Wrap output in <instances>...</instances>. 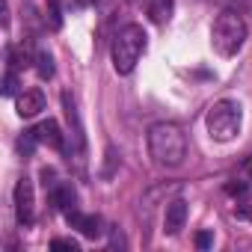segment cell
<instances>
[{
	"label": "cell",
	"instance_id": "cell-1",
	"mask_svg": "<svg viewBox=\"0 0 252 252\" xmlns=\"http://www.w3.org/2000/svg\"><path fill=\"white\" fill-rule=\"evenodd\" d=\"M149 155L160 169H178L187 158V134L175 122H158L149 128Z\"/></svg>",
	"mask_w": 252,
	"mask_h": 252
},
{
	"label": "cell",
	"instance_id": "cell-2",
	"mask_svg": "<svg viewBox=\"0 0 252 252\" xmlns=\"http://www.w3.org/2000/svg\"><path fill=\"white\" fill-rule=\"evenodd\" d=\"M205 125H208L211 140L231 143L240 134V128H243V107L234 98H220V101L211 104V110L205 116Z\"/></svg>",
	"mask_w": 252,
	"mask_h": 252
},
{
	"label": "cell",
	"instance_id": "cell-3",
	"mask_svg": "<svg viewBox=\"0 0 252 252\" xmlns=\"http://www.w3.org/2000/svg\"><path fill=\"white\" fill-rule=\"evenodd\" d=\"M146 30L140 24H125L116 39H113V68L119 74H131L140 63V57L146 54Z\"/></svg>",
	"mask_w": 252,
	"mask_h": 252
},
{
	"label": "cell",
	"instance_id": "cell-4",
	"mask_svg": "<svg viewBox=\"0 0 252 252\" xmlns=\"http://www.w3.org/2000/svg\"><path fill=\"white\" fill-rule=\"evenodd\" d=\"M246 42V21L234 12V9H222L214 21V30H211V45L220 57H237L240 48Z\"/></svg>",
	"mask_w": 252,
	"mask_h": 252
},
{
	"label": "cell",
	"instance_id": "cell-5",
	"mask_svg": "<svg viewBox=\"0 0 252 252\" xmlns=\"http://www.w3.org/2000/svg\"><path fill=\"white\" fill-rule=\"evenodd\" d=\"M63 107H65V119H68V163L77 166V172L83 175L86 172V137H83V122H80V113H77V104L68 92H63Z\"/></svg>",
	"mask_w": 252,
	"mask_h": 252
},
{
	"label": "cell",
	"instance_id": "cell-6",
	"mask_svg": "<svg viewBox=\"0 0 252 252\" xmlns=\"http://www.w3.org/2000/svg\"><path fill=\"white\" fill-rule=\"evenodd\" d=\"M15 217L21 225H33L36 220V199H33V181L30 178H21L15 184Z\"/></svg>",
	"mask_w": 252,
	"mask_h": 252
},
{
	"label": "cell",
	"instance_id": "cell-7",
	"mask_svg": "<svg viewBox=\"0 0 252 252\" xmlns=\"http://www.w3.org/2000/svg\"><path fill=\"white\" fill-rule=\"evenodd\" d=\"M65 220H68V225L71 228H77L83 237H101L104 234V228H101V220L98 217H92V214H80V211H68L65 214Z\"/></svg>",
	"mask_w": 252,
	"mask_h": 252
},
{
	"label": "cell",
	"instance_id": "cell-8",
	"mask_svg": "<svg viewBox=\"0 0 252 252\" xmlns=\"http://www.w3.org/2000/svg\"><path fill=\"white\" fill-rule=\"evenodd\" d=\"M18 116L21 119H33V116H39L42 110H45V92L42 89H27V92H21L18 95Z\"/></svg>",
	"mask_w": 252,
	"mask_h": 252
},
{
	"label": "cell",
	"instance_id": "cell-9",
	"mask_svg": "<svg viewBox=\"0 0 252 252\" xmlns=\"http://www.w3.org/2000/svg\"><path fill=\"white\" fill-rule=\"evenodd\" d=\"M187 222V202L184 199H172L166 205V217H163V231L166 234H178Z\"/></svg>",
	"mask_w": 252,
	"mask_h": 252
},
{
	"label": "cell",
	"instance_id": "cell-10",
	"mask_svg": "<svg viewBox=\"0 0 252 252\" xmlns=\"http://www.w3.org/2000/svg\"><path fill=\"white\" fill-rule=\"evenodd\" d=\"M36 131H39V140L45 146H51L54 152H65V134L60 131V122L57 119H45Z\"/></svg>",
	"mask_w": 252,
	"mask_h": 252
},
{
	"label": "cell",
	"instance_id": "cell-11",
	"mask_svg": "<svg viewBox=\"0 0 252 252\" xmlns=\"http://www.w3.org/2000/svg\"><path fill=\"white\" fill-rule=\"evenodd\" d=\"M51 205H54L57 211H63V214L74 211V205H77V193H74V187H71L68 181H60V184L51 190Z\"/></svg>",
	"mask_w": 252,
	"mask_h": 252
},
{
	"label": "cell",
	"instance_id": "cell-12",
	"mask_svg": "<svg viewBox=\"0 0 252 252\" xmlns=\"http://www.w3.org/2000/svg\"><path fill=\"white\" fill-rule=\"evenodd\" d=\"M143 6L155 24H166L172 15V0H143Z\"/></svg>",
	"mask_w": 252,
	"mask_h": 252
},
{
	"label": "cell",
	"instance_id": "cell-13",
	"mask_svg": "<svg viewBox=\"0 0 252 252\" xmlns=\"http://www.w3.org/2000/svg\"><path fill=\"white\" fill-rule=\"evenodd\" d=\"M36 71H39L42 80L54 77V57H51V51H39L36 54Z\"/></svg>",
	"mask_w": 252,
	"mask_h": 252
},
{
	"label": "cell",
	"instance_id": "cell-14",
	"mask_svg": "<svg viewBox=\"0 0 252 252\" xmlns=\"http://www.w3.org/2000/svg\"><path fill=\"white\" fill-rule=\"evenodd\" d=\"M39 143H42V140H39V131H24V134L18 137V152H21L24 158H33V152H36Z\"/></svg>",
	"mask_w": 252,
	"mask_h": 252
},
{
	"label": "cell",
	"instance_id": "cell-15",
	"mask_svg": "<svg viewBox=\"0 0 252 252\" xmlns=\"http://www.w3.org/2000/svg\"><path fill=\"white\" fill-rule=\"evenodd\" d=\"M9 65H12V68H24V65H30V54H27L24 45L9 51Z\"/></svg>",
	"mask_w": 252,
	"mask_h": 252
},
{
	"label": "cell",
	"instance_id": "cell-16",
	"mask_svg": "<svg viewBox=\"0 0 252 252\" xmlns=\"http://www.w3.org/2000/svg\"><path fill=\"white\" fill-rule=\"evenodd\" d=\"M0 92H3L6 98H12V95L18 92V74H15V68H9V71L3 74V89H0Z\"/></svg>",
	"mask_w": 252,
	"mask_h": 252
},
{
	"label": "cell",
	"instance_id": "cell-17",
	"mask_svg": "<svg viewBox=\"0 0 252 252\" xmlns=\"http://www.w3.org/2000/svg\"><path fill=\"white\" fill-rule=\"evenodd\" d=\"M51 249H65V252H80V243L71 240V237H54L51 240Z\"/></svg>",
	"mask_w": 252,
	"mask_h": 252
},
{
	"label": "cell",
	"instance_id": "cell-18",
	"mask_svg": "<svg viewBox=\"0 0 252 252\" xmlns=\"http://www.w3.org/2000/svg\"><path fill=\"white\" fill-rule=\"evenodd\" d=\"M48 15H51V27L60 30L63 27V12H60V0H48Z\"/></svg>",
	"mask_w": 252,
	"mask_h": 252
},
{
	"label": "cell",
	"instance_id": "cell-19",
	"mask_svg": "<svg viewBox=\"0 0 252 252\" xmlns=\"http://www.w3.org/2000/svg\"><path fill=\"white\" fill-rule=\"evenodd\" d=\"M39 178H42V187H45V190H48V193H51V190H54V187H57V184H60V181H57V172H54V169H51V166H45V169H42V172H39Z\"/></svg>",
	"mask_w": 252,
	"mask_h": 252
},
{
	"label": "cell",
	"instance_id": "cell-20",
	"mask_svg": "<svg viewBox=\"0 0 252 252\" xmlns=\"http://www.w3.org/2000/svg\"><path fill=\"white\" fill-rule=\"evenodd\" d=\"M225 193L228 196H246V184L243 181H228L225 184Z\"/></svg>",
	"mask_w": 252,
	"mask_h": 252
},
{
	"label": "cell",
	"instance_id": "cell-21",
	"mask_svg": "<svg viewBox=\"0 0 252 252\" xmlns=\"http://www.w3.org/2000/svg\"><path fill=\"white\" fill-rule=\"evenodd\" d=\"M211 243H214V234H211V231H199V234H196V246H199V249H208Z\"/></svg>",
	"mask_w": 252,
	"mask_h": 252
},
{
	"label": "cell",
	"instance_id": "cell-22",
	"mask_svg": "<svg viewBox=\"0 0 252 252\" xmlns=\"http://www.w3.org/2000/svg\"><path fill=\"white\" fill-rule=\"evenodd\" d=\"M246 172H249V178H252V158H246Z\"/></svg>",
	"mask_w": 252,
	"mask_h": 252
}]
</instances>
